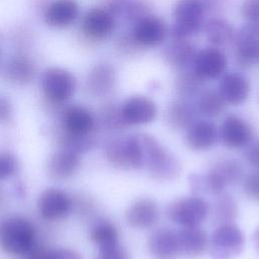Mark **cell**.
I'll return each mask as SVG.
<instances>
[{
	"label": "cell",
	"mask_w": 259,
	"mask_h": 259,
	"mask_svg": "<svg viewBox=\"0 0 259 259\" xmlns=\"http://www.w3.org/2000/svg\"><path fill=\"white\" fill-rule=\"evenodd\" d=\"M197 50L188 39H172L162 52L165 63L172 69L181 72L192 69Z\"/></svg>",
	"instance_id": "obj_18"
},
{
	"label": "cell",
	"mask_w": 259,
	"mask_h": 259,
	"mask_svg": "<svg viewBox=\"0 0 259 259\" xmlns=\"http://www.w3.org/2000/svg\"><path fill=\"white\" fill-rule=\"evenodd\" d=\"M122 118L127 126L152 122L157 116V105L148 96L133 95L120 105Z\"/></svg>",
	"instance_id": "obj_13"
},
{
	"label": "cell",
	"mask_w": 259,
	"mask_h": 259,
	"mask_svg": "<svg viewBox=\"0 0 259 259\" xmlns=\"http://www.w3.org/2000/svg\"><path fill=\"white\" fill-rule=\"evenodd\" d=\"M218 91L227 104L240 105L248 99L251 85L248 78L241 73H225L221 78Z\"/></svg>",
	"instance_id": "obj_19"
},
{
	"label": "cell",
	"mask_w": 259,
	"mask_h": 259,
	"mask_svg": "<svg viewBox=\"0 0 259 259\" xmlns=\"http://www.w3.org/2000/svg\"><path fill=\"white\" fill-rule=\"evenodd\" d=\"M202 30L208 42L215 48H221L233 42L237 31L231 22L217 16L204 21Z\"/></svg>",
	"instance_id": "obj_28"
},
{
	"label": "cell",
	"mask_w": 259,
	"mask_h": 259,
	"mask_svg": "<svg viewBox=\"0 0 259 259\" xmlns=\"http://www.w3.org/2000/svg\"><path fill=\"white\" fill-rule=\"evenodd\" d=\"M177 234L180 255L188 258L201 256L208 249V239L199 226L183 227Z\"/></svg>",
	"instance_id": "obj_26"
},
{
	"label": "cell",
	"mask_w": 259,
	"mask_h": 259,
	"mask_svg": "<svg viewBox=\"0 0 259 259\" xmlns=\"http://www.w3.org/2000/svg\"><path fill=\"white\" fill-rule=\"evenodd\" d=\"M96 259H131V256L127 251L118 244L108 249L98 250Z\"/></svg>",
	"instance_id": "obj_41"
},
{
	"label": "cell",
	"mask_w": 259,
	"mask_h": 259,
	"mask_svg": "<svg viewBox=\"0 0 259 259\" xmlns=\"http://www.w3.org/2000/svg\"><path fill=\"white\" fill-rule=\"evenodd\" d=\"M219 138L218 130L209 120H195L186 132L185 143L188 148L195 151L210 149Z\"/></svg>",
	"instance_id": "obj_27"
},
{
	"label": "cell",
	"mask_w": 259,
	"mask_h": 259,
	"mask_svg": "<svg viewBox=\"0 0 259 259\" xmlns=\"http://www.w3.org/2000/svg\"><path fill=\"white\" fill-rule=\"evenodd\" d=\"M40 86L48 101L54 104H62L74 95L77 80L70 71L64 68L50 67L42 72Z\"/></svg>",
	"instance_id": "obj_5"
},
{
	"label": "cell",
	"mask_w": 259,
	"mask_h": 259,
	"mask_svg": "<svg viewBox=\"0 0 259 259\" xmlns=\"http://www.w3.org/2000/svg\"><path fill=\"white\" fill-rule=\"evenodd\" d=\"M13 118V104L10 99L0 94V124H8Z\"/></svg>",
	"instance_id": "obj_42"
},
{
	"label": "cell",
	"mask_w": 259,
	"mask_h": 259,
	"mask_svg": "<svg viewBox=\"0 0 259 259\" xmlns=\"http://www.w3.org/2000/svg\"><path fill=\"white\" fill-rule=\"evenodd\" d=\"M105 156L115 168L121 170L142 169L137 135L118 137L109 141L105 147Z\"/></svg>",
	"instance_id": "obj_7"
},
{
	"label": "cell",
	"mask_w": 259,
	"mask_h": 259,
	"mask_svg": "<svg viewBox=\"0 0 259 259\" xmlns=\"http://www.w3.org/2000/svg\"><path fill=\"white\" fill-rule=\"evenodd\" d=\"M115 46L117 51L123 55L136 54L138 51L142 50V48L134 39L131 31L120 34L115 41Z\"/></svg>",
	"instance_id": "obj_37"
},
{
	"label": "cell",
	"mask_w": 259,
	"mask_h": 259,
	"mask_svg": "<svg viewBox=\"0 0 259 259\" xmlns=\"http://www.w3.org/2000/svg\"><path fill=\"white\" fill-rule=\"evenodd\" d=\"M61 131L73 136L92 135L95 117L82 105H69L61 112Z\"/></svg>",
	"instance_id": "obj_15"
},
{
	"label": "cell",
	"mask_w": 259,
	"mask_h": 259,
	"mask_svg": "<svg viewBox=\"0 0 259 259\" xmlns=\"http://www.w3.org/2000/svg\"><path fill=\"white\" fill-rule=\"evenodd\" d=\"M241 13L247 23L259 25V0H244Z\"/></svg>",
	"instance_id": "obj_38"
},
{
	"label": "cell",
	"mask_w": 259,
	"mask_h": 259,
	"mask_svg": "<svg viewBox=\"0 0 259 259\" xmlns=\"http://www.w3.org/2000/svg\"><path fill=\"white\" fill-rule=\"evenodd\" d=\"M6 80L15 85H27L36 76L34 62L24 53H17L12 56L4 66Z\"/></svg>",
	"instance_id": "obj_25"
},
{
	"label": "cell",
	"mask_w": 259,
	"mask_h": 259,
	"mask_svg": "<svg viewBox=\"0 0 259 259\" xmlns=\"http://www.w3.org/2000/svg\"><path fill=\"white\" fill-rule=\"evenodd\" d=\"M243 190L247 197L259 200V170L250 173L244 180Z\"/></svg>",
	"instance_id": "obj_39"
},
{
	"label": "cell",
	"mask_w": 259,
	"mask_h": 259,
	"mask_svg": "<svg viewBox=\"0 0 259 259\" xmlns=\"http://www.w3.org/2000/svg\"><path fill=\"white\" fill-rule=\"evenodd\" d=\"M244 151V158L246 162L253 168L259 170V139L250 141L246 145Z\"/></svg>",
	"instance_id": "obj_40"
},
{
	"label": "cell",
	"mask_w": 259,
	"mask_h": 259,
	"mask_svg": "<svg viewBox=\"0 0 259 259\" xmlns=\"http://www.w3.org/2000/svg\"><path fill=\"white\" fill-rule=\"evenodd\" d=\"M35 233L31 223L13 215L0 223V248L10 255H24L34 246Z\"/></svg>",
	"instance_id": "obj_2"
},
{
	"label": "cell",
	"mask_w": 259,
	"mask_h": 259,
	"mask_svg": "<svg viewBox=\"0 0 259 259\" xmlns=\"http://www.w3.org/2000/svg\"><path fill=\"white\" fill-rule=\"evenodd\" d=\"M131 33L142 49L153 48L165 41L168 28L161 17L149 14L133 25Z\"/></svg>",
	"instance_id": "obj_11"
},
{
	"label": "cell",
	"mask_w": 259,
	"mask_h": 259,
	"mask_svg": "<svg viewBox=\"0 0 259 259\" xmlns=\"http://www.w3.org/2000/svg\"><path fill=\"white\" fill-rule=\"evenodd\" d=\"M252 127L242 117L231 114L222 122L219 137L222 143L229 148H240L246 146L252 139Z\"/></svg>",
	"instance_id": "obj_17"
},
{
	"label": "cell",
	"mask_w": 259,
	"mask_h": 259,
	"mask_svg": "<svg viewBox=\"0 0 259 259\" xmlns=\"http://www.w3.org/2000/svg\"><path fill=\"white\" fill-rule=\"evenodd\" d=\"M80 161V154L61 148L50 156L47 163V173L52 179L66 180L77 172Z\"/></svg>",
	"instance_id": "obj_21"
},
{
	"label": "cell",
	"mask_w": 259,
	"mask_h": 259,
	"mask_svg": "<svg viewBox=\"0 0 259 259\" xmlns=\"http://www.w3.org/2000/svg\"><path fill=\"white\" fill-rule=\"evenodd\" d=\"M226 0H200L205 14L217 13L225 6Z\"/></svg>",
	"instance_id": "obj_43"
},
{
	"label": "cell",
	"mask_w": 259,
	"mask_h": 259,
	"mask_svg": "<svg viewBox=\"0 0 259 259\" xmlns=\"http://www.w3.org/2000/svg\"><path fill=\"white\" fill-rule=\"evenodd\" d=\"M105 9L115 19H123L132 25L152 14L151 5L147 0H106Z\"/></svg>",
	"instance_id": "obj_24"
},
{
	"label": "cell",
	"mask_w": 259,
	"mask_h": 259,
	"mask_svg": "<svg viewBox=\"0 0 259 259\" xmlns=\"http://www.w3.org/2000/svg\"><path fill=\"white\" fill-rule=\"evenodd\" d=\"M207 203L198 196L175 200L168 207L169 219L182 227L199 226L207 214Z\"/></svg>",
	"instance_id": "obj_9"
},
{
	"label": "cell",
	"mask_w": 259,
	"mask_h": 259,
	"mask_svg": "<svg viewBox=\"0 0 259 259\" xmlns=\"http://www.w3.org/2000/svg\"><path fill=\"white\" fill-rule=\"evenodd\" d=\"M147 246L154 259H176L180 255L177 234L170 229L161 228L151 233Z\"/></svg>",
	"instance_id": "obj_20"
},
{
	"label": "cell",
	"mask_w": 259,
	"mask_h": 259,
	"mask_svg": "<svg viewBox=\"0 0 259 259\" xmlns=\"http://www.w3.org/2000/svg\"><path fill=\"white\" fill-rule=\"evenodd\" d=\"M208 244L213 259H234L243 251L245 239L238 227L232 223L223 224L212 232Z\"/></svg>",
	"instance_id": "obj_6"
},
{
	"label": "cell",
	"mask_w": 259,
	"mask_h": 259,
	"mask_svg": "<svg viewBox=\"0 0 259 259\" xmlns=\"http://www.w3.org/2000/svg\"><path fill=\"white\" fill-rule=\"evenodd\" d=\"M116 71L107 62L94 65L86 78V89L94 97H105L110 94L116 85Z\"/></svg>",
	"instance_id": "obj_16"
},
{
	"label": "cell",
	"mask_w": 259,
	"mask_h": 259,
	"mask_svg": "<svg viewBox=\"0 0 259 259\" xmlns=\"http://www.w3.org/2000/svg\"><path fill=\"white\" fill-rule=\"evenodd\" d=\"M205 80L202 79L193 69L178 72L175 79V89L180 98L192 99L203 91Z\"/></svg>",
	"instance_id": "obj_30"
},
{
	"label": "cell",
	"mask_w": 259,
	"mask_h": 259,
	"mask_svg": "<svg viewBox=\"0 0 259 259\" xmlns=\"http://www.w3.org/2000/svg\"><path fill=\"white\" fill-rule=\"evenodd\" d=\"M253 242H254L256 248L259 249V227L255 230V232L253 234Z\"/></svg>",
	"instance_id": "obj_44"
},
{
	"label": "cell",
	"mask_w": 259,
	"mask_h": 259,
	"mask_svg": "<svg viewBox=\"0 0 259 259\" xmlns=\"http://www.w3.org/2000/svg\"><path fill=\"white\" fill-rule=\"evenodd\" d=\"M79 16V5L76 0H54L45 10V22L54 28H67Z\"/></svg>",
	"instance_id": "obj_23"
},
{
	"label": "cell",
	"mask_w": 259,
	"mask_h": 259,
	"mask_svg": "<svg viewBox=\"0 0 259 259\" xmlns=\"http://www.w3.org/2000/svg\"><path fill=\"white\" fill-rule=\"evenodd\" d=\"M140 145L141 167L149 175L160 181L172 180L181 171L179 161L164 148L154 137L148 134H137Z\"/></svg>",
	"instance_id": "obj_1"
},
{
	"label": "cell",
	"mask_w": 259,
	"mask_h": 259,
	"mask_svg": "<svg viewBox=\"0 0 259 259\" xmlns=\"http://www.w3.org/2000/svg\"><path fill=\"white\" fill-rule=\"evenodd\" d=\"M228 67L226 55L220 48L206 47L197 51L192 69L204 80L222 77Z\"/></svg>",
	"instance_id": "obj_14"
},
{
	"label": "cell",
	"mask_w": 259,
	"mask_h": 259,
	"mask_svg": "<svg viewBox=\"0 0 259 259\" xmlns=\"http://www.w3.org/2000/svg\"><path fill=\"white\" fill-rule=\"evenodd\" d=\"M99 118L103 126L107 128L122 130L127 126L122 118L120 106H117L113 103H108L100 109Z\"/></svg>",
	"instance_id": "obj_35"
},
{
	"label": "cell",
	"mask_w": 259,
	"mask_h": 259,
	"mask_svg": "<svg viewBox=\"0 0 259 259\" xmlns=\"http://www.w3.org/2000/svg\"><path fill=\"white\" fill-rule=\"evenodd\" d=\"M24 259H80V256L68 248H40L33 246L26 254Z\"/></svg>",
	"instance_id": "obj_34"
},
{
	"label": "cell",
	"mask_w": 259,
	"mask_h": 259,
	"mask_svg": "<svg viewBox=\"0 0 259 259\" xmlns=\"http://www.w3.org/2000/svg\"><path fill=\"white\" fill-rule=\"evenodd\" d=\"M238 214V205L234 197L228 193H220L214 204L215 220L223 224H231Z\"/></svg>",
	"instance_id": "obj_33"
},
{
	"label": "cell",
	"mask_w": 259,
	"mask_h": 259,
	"mask_svg": "<svg viewBox=\"0 0 259 259\" xmlns=\"http://www.w3.org/2000/svg\"><path fill=\"white\" fill-rule=\"evenodd\" d=\"M227 103L219 93L213 89H205L203 90L199 96L197 101V111L202 115L212 118L220 116L226 109Z\"/></svg>",
	"instance_id": "obj_32"
},
{
	"label": "cell",
	"mask_w": 259,
	"mask_h": 259,
	"mask_svg": "<svg viewBox=\"0 0 259 259\" xmlns=\"http://www.w3.org/2000/svg\"><path fill=\"white\" fill-rule=\"evenodd\" d=\"M197 108L188 99H176L167 109L166 118L170 125L176 128H188L194 121Z\"/></svg>",
	"instance_id": "obj_29"
},
{
	"label": "cell",
	"mask_w": 259,
	"mask_h": 259,
	"mask_svg": "<svg viewBox=\"0 0 259 259\" xmlns=\"http://www.w3.org/2000/svg\"><path fill=\"white\" fill-rule=\"evenodd\" d=\"M18 169V162L15 156L8 152H0V180L12 177Z\"/></svg>",
	"instance_id": "obj_36"
},
{
	"label": "cell",
	"mask_w": 259,
	"mask_h": 259,
	"mask_svg": "<svg viewBox=\"0 0 259 259\" xmlns=\"http://www.w3.org/2000/svg\"><path fill=\"white\" fill-rule=\"evenodd\" d=\"M200 0H177L173 10L172 39H188L202 29L205 16Z\"/></svg>",
	"instance_id": "obj_4"
},
{
	"label": "cell",
	"mask_w": 259,
	"mask_h": 259,
	"mask_svg": "<svg viewBox=\"0 0 259 259\" xmlns=\"http://www.w3.org/2000/svg\"><path fill=\"white\" fill-rule=\"evenodd\" d=\"M2 57H3V55H2V50L0 49V69H1V65H2Z\"/></svg>",
	"instance_id": "obj_45"
},
{
	"label": "cell",
	"mask_w": 259,
	"mask_h": 259,
	"mask_svg": "<svg viewBox=\"0 0 259 259\" xmlns=\"http://www.w3.org/2000/svg\"><path fill=\"white\" fill-rule=\"evenodd\" d=\"M244 177V168L235 159H224L217 162L205 176L192 175L190 182L194 190L207 191L220 194L225 187L241 181Z\"/></svg>",
	"instance_id": "obj_3"
},
{
	"label": "cell",
	"mask_w": 259,
	"mask_h": 259,
	"mask_svg": "<svg viewBox=\"0 0 259 259\" xmlns=\"http://www.w3.org/2000/svg\"><path fill=\"white\" fill-rule=\"evenodd\" d=\"M233 42L239 67L248 69L259 65V25L246 23L236 31Z\"/></svg>",
	"instance_id": "obj_8"
},
{
	"label": "cell",
	"mask_w": 259,
	"mask_h": 259,
	"mask_svg": "<svg viewBox=\"0 0 259 259\" xmlns=\"http://www.w3.org/2000/svg\"><path fill=\"white\" fill-rule=\"evenodd\" d=\"M157 204L149 198H141L134 201L125 210V221L134 229H151L159 221Z\"/></svg>",
	"instance_id": "obj_22"
},
{
	"label": "cell",
	"mask_w": 259,
	"mask_h": 259,
	"mask_svg": "<svg viewBox=\"0 0 259 259\" xmlns=\"http://www.w3.org/2000/svg\"><path fill=\"white\" fill-rule=\"evenodd\" d=\"M90 239L98 250L108 249L118 245V231L112 223L102 220L91 229Z\"/></svg>",
	"instance_id": "obj_31"
},
{
	"label": "cell",
	"mask_w": 259,
	"mask_h": 259,
	"mask_svg": "<svg viewBox=\"0 0 259 259\" xmlns=\"http://www.w3.org/2000/svg\"><path fill=\"white\" fill-rule=\"evenodd\" d=\"M37 208L39 214L47 221H58L70 214L73 201L65 191L51 187L47 188L38 197Z\"/></svg>",
	"instance_id": "obj_12"
},
{
	"label": "cell",
	"mask_w": 259,
	"mask_h": 259,
	"mask_svg": "<svg viewBox=\"0 0 259 259\" xmlns=\"http://www.w3.org/2000/svg\"><path fill=\"white\" fill-rule=\"evenodd\" d=\"M116 19L110 12L101 7L89 9L82 17L81 32L90 41H100L107 38L115 29Z\"/></svg>",
	"instance_id": "obj_10"
}]
</instances>
